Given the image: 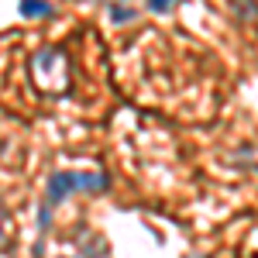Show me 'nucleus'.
<instances>
[{"instance_id":"obj_1","label":"nucleus","mask_w":258,"mask_h":258,"mask_svg":"<svg viewBox=\"0 0 258 258\" xmlns=\"http://www.w3.org/2000/svg\"><path fill=\"white\" fill-rule=\"evenodd\" d=\"M31 76L45 93H62L69 86V55L62 48H41L31 59Z\"/></svg>"},{"instance_id":"obj_2","label":"nucleus","mask_w":258,"mask_h":258,"mask_svg":"<svg viewBox=\"0 0 258 258\" xmlns=\"http://www.w3.org/2000/svg\"><path fill=\"white\" fill-rule=\"evenodd\" d=\"M73 189H76V172H55L48 179V200L52 203H62Z\"/></svg>"},{"instance_id":"obj_3","label":"nucleus","mask_w":258,"mask_h":258,"mask_svg":"<svg viewBox=\"0 0 258 258\" xmlns=\"http://www.w3.org/2000/svg\"><path fill=\"white\" fill-rule=\"evenodd\" d=\"M107 186V176H100V172H76V189H90V193H97Z\"/></svg>"},{"instance_id":"obj_4","label":"nucleus","mask_w":258,"mask_h":258,"mask_svg":"<svg viewBox=\"0 0 258 258\" xmlns=\"http://www.w3.org/2000/svg\"><path fill=\"white\" fill-rule=\"evenodd\" d=\"M21 14L24 18H45V14H52V4L48 0H21Z\"/></svg>"},{"instance_id":"obj_5","label":"nucleus","mask_w":258,"mask_h":258,"mask_svg":"<svg viewBox=\"0 0 258 258\" xmlns=\"http://www.w3.org/2000/svg\"><path fill=\"white\" fill-rule=\"evenodd\" d=\"M110 18L117 21V24H124V21H135L138 14H135V7H114V11H110Z\"/></svg>"},{"instance_id":"obj_6","label":"nucleus","mask_w":258,"mask_h":258,"mask_svg":"<svg viewBox=\"0 0 258 258\" xmlns=\"http://www.w3.org/2000/svg\"><path fill=\"white\" fill-rule=\"evenodd\" d=\"M172 4H176V0H148V7H152L155 14H165V11H169Z\"/></svg>"},{"instance_id":"obj_7","label":"nucleus","mask_w":258,"mask_h":258,"mask_svg":"<svg viewBox=\"0 0 258 258\" xmlns=\"http://www.w3.org/2000/svg\"><path fill=\"white\" fill-rule=\"evenodd\" d=\"M251 14H255L251 0H238V18H248V21H251Z\"/></svg>"}]
</instances>
